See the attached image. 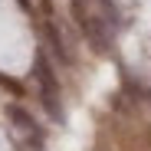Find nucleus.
Instances as JSON below:
<instances>
[{"label": "nucleus", "mask_w": 151, "mask_h": 151, "mask_svg": "<svg viewBox=\"0 0 151 151\" xmlns=\"http://www.w3.org/2000/svg\"><path fill=\"white\" fill-rule=\"evenodd\" d=\"M36 79H40V86H43L46 105L53 109V112H59V105H56V82H53V72H49V66H46V59H43V56L36 59Z\"/></svg>", "instance_id": "obj_1"}]
</instances>
